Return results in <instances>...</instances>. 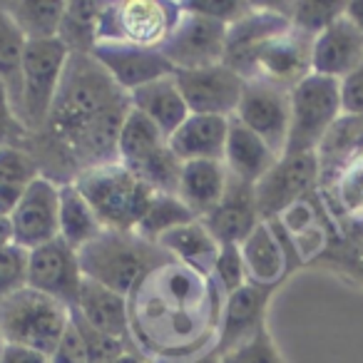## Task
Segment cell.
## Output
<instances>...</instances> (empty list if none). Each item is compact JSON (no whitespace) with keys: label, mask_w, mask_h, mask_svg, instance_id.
<instances>
[{"label":"cell","mask_w":363,"mask_h":363,"mask_svg":"<svg viewBox=\"0 0 363 363\" xmlns=\"http://www.w3.org/2000/svg\"><path fill=\"white\" fill-rule=\"evenodd\" d=\"M291 28L289 11H279L274 6H257L227 28V48H224V65L242 75L244 80L257 77V55L272 38L281 35Z\"/></svg>","instance_id":"7c38bea8"},{"label":"cell","mask_w":363,"mask_h":363,"mask_svg":"<svg viewBox=\"0 0 363 363\" xmlns=\"http://www.w3.org/2000/svg\"><path fill=\"white\" fill-rule=\"evenodd\" d=\"M341 102L343 112L348 115H363V62L358 70L341 80Z\"/></svg>","instance_id":"f6af8a7d"},{"label":"cell","mask_w":363,"mask_h":363,"mask_svg":"<svg viewBox=\"0 0 363 363\" xmlns=\"http://www.w3.org/2000/svg\"><path fill=\"white\" fill-rule=\"evenodd\" d=\"M222 306L212 277L167 262L132 291L130 341L150 361L197 356L217 346Z\"/></svg>","instance_id":"7a4b0ae2"},{"label":"cell","mask_w":363,"mask_h":363,"mask_svg":"<svg viewBox=\"0 0 363 363\" xmlns=\"http://www.w3.org/2000/svg\"><path fill=\"white\" fill-rule=\"evenodd\" d=\"M38 177L40 167L26 147H0V184L28 187Z\"/></svg>","instance_id":"74e56055"},{"label":"cell","mask_w":363,"mask_h":363,"mask_svg":"<svg viewBox=\"0 0 363 363\" xmlns=\"http://www.w3.org/2000/svg\"><path fill=\"white\" fill-rule=\"evenodd\" d=\"M105 232L100 217L75 184H60V239L75 252Z\"/></svg>","instance_id":"f1b7e54d"},{"label":"cell","mask_w":363,"mask_h":363,"mask_svg":"<svg viewBox=\"0 0 363 363\" xmlns=\"http://www.w3.org/2000/svg\"><path fill=\"white\" fill-rule=\"evenodd\" d=\"M130 102H132V110L142 112L152 125H157V130L167 140L179 130L182 122L192 115L184 97H182L179 85H177V75L160 77V80L150 82V85H142L137 90H132Z\"/></svg>","instance_id":"484cf974"},{"label":"cell","mask_w":363,"mask_h":363,"mask_svg":"<svg viewBox=\"0 0 363 363\" xmlns=\"http://www.w3.org/2000/svg\"><path fill=\"white\" fill-rule=\"evenodd\" d=\"M152 363H222V353L217 351V346L209 348L204 353H197V356L189 358H172V361H152Z\"/></svg>","instance_id":"c3c4849f"},{"label":"cell","mask_w":363,"mask_h":363,"mask_svg":"<svg viewBox=\"0 0 363 363\" xmlns=\"http://www.w3.org/2000/svg\"><path fill=\"white\" fill-rule=\"evenodd\" d=\"M164 145L167 137L157 130V125H152L142 112L130 110L117 140V160L127 167H135Z\"/></svg>","instance_id":"1f68e13d"},{"label":"cell","mask_w":363,"mask_h":363,"mask_svg":"<svg viewBox=\"0 0 363 363\" xmlns=\"http://www.w3.org/2000/svg\"><path fill=\"white\" fill-rule=\"evenodd\" d=\"M363 62V33L348 16H341L313 40L311 72L343 80Z\"/></svg>","instance_id":"d6986e66"},{"label":"cell","mask_w":363,"mask_h":363,"mask_svg":"<svg viewBox=\"0 0 363 363\" xmlns=\"http://www.w3.org/2000/svg\"><path fill=\"white\" fill-rule=\"evenodd\" d=\"M85 279L102 284L130 298L140 281L157 267L172 262V257L137 232L105 229L95 242L77 252Z\"/></svg>","instance_id":"3957f363"},{"label":"cell","mask_w":363,"mask_h":363,"mask_svg":"<svg viewBox=\"0 0 363 363\" xmlns=\"http://www.w3.org/2000/svg\"><path fill=\"white\" fill-rule=\"evenodd\" d=\"M234 120L249 127L279 157H284L291 130V90L264 77L247 80Z\"/></svg>","instance_id":"30bf717a"},{"label":"cell","mask_w":363,"mask_h":363,"mask_svg":"<svg viewBox=\"0 0 363 363\" xmlns=\"http://www.w3.org/2000/svg\"><path fill=\"white\" fill-rule=\"evenodd\" d=\"M115 363H152V361H150V358L142 356V353L137 351V348H127V351L122 353V356L117 358Z\"/></svg>","instance_id":"816d5d0a"},{"label":"cell","mask_w":363,"mask_h":363,"mask_svg":"<svg viewBox=\"0 0 363 363\" xmlns=\"http://www.w3.org/2000/svg\"><path fill=\"white\" fill-rule=\"evenodd\" d=\"M0 363H50V356H48V353L35 351V348L6 343L3 351H0Z\"/></svg>","instance_id":"bcb514c9"},{"label":"cell","mask_w":363,"mask_h":363,"mask_svg":"<svg viewBox=\"0 0 363 363\" xmlns=\"http://www.w3.org/2000/svg\"><path fill=\"white\" fill-rule=\"evenodd\" d=\"M331 192L336 197L338 209L353 222L363 224V160L343 172Z\"/></svg>","instance_id":"ab89813d"},{"label":"cell","mask_w":363,"mask_h":363,"mask_svg":"<svg viewBox=\"0 0 363 363\" xmlns=\"http://www.w3.org/2000/svg\"><path fill=\"white\" fill-rule=\"evenodd\" d=\"M247 277L259 286H279L289 272V247L277 222H259L254 232L239 244Z\"/></svg>","instance_id":"603a6c76"},{"label":"cell","mask_w":363,"mask_h":363,"mask_svg":"<svg viewBox=\"0 0 363 363\" xmlns=\"http://www.w3.org/2000/svg\"><path fill=\"white\" fill-rule=\"evenodd\" d=\"M227 28L229 26H224V23L192 13L182 6L179 21L172 28L169 38L160 50L174 67V72L222 65L224 48H227Z\"/></svg>","instance_id":"9c48e42d"},{"label":"cell","mask_w":363,"mask_h":363,"mask_svg":"<svg viewBox=\"0 0 363 363\" xmlns=\"http://www.w3.org/2000/svg\"><path fill=\"white\" fill-rule=\"evenodd\" d=\"M182 97L187 102L192 115H214V117H234L244 92V80L227 65L204 67V70L174 72Z\"/></svg>","instance_id":"9a60e30c"},{"label":"cell","mask_w":363,"mask_h":363,"mask_svg":"<svg viewBox=\"0 0 363 363\" xmlns=\"http://www.w3.org/2000/svg\"><path fill=\"white\" fill-rule=\"evenodd\" d=\"M70 55L72 52L57 38H52V40H33L26 45L18 117H21V122L30 135H35L45 125Z\"/></svg>","instance_id":"ba28073f"},{"label":"cell","mask_w":363,"mask_h":363,"mask_svg":"<svg viewBox=\"0 0 363 363\" xmlns=\"http://www.w3.org/2000/svg\"><path fill=\"white\" fill-rule=\"evenodd\" d=\"M318 189L316 152L306 155H284L264 179L254 184L257 209L262 222H277L286 209L303 202Z\"/></svg>","instance_id":"8fae6325"},{"label":"cell","mask_w":363,"mask_h":363,"mask_svg":"<svg viewBox=\"0 0 363 363\" xmlns=\"http://www.w3.org/2000/svg\"><path fill=\"white\" fill-rule=\"evenodd\" d=\"M92 57L107 70V75L130 95L132 90L160 77L174 75V67L169 65L160 48H137L125 43H97Z\"/></svg>","instance_id":"2e32d148"},{"label":"cell","mask_w":363,"mask_h":363,"mask_svg":"<svg viewBox=\"0 0 363 363\" xmlns=\"http://www.w3.org/2000/svg\"><path fill=\"white\" fill-rule=\"evenodd\" d=\"M132 110L130 95L92 55L72 52L45 125L28 137L40 174L72 184L82 172L117 160V140Z\"/></svg>","instance_id":"6da1fadb"},{"label":"cell","mask_w":363,"mask_h":363,"mask_svg":"<svg viewBox=\"0 0 363 363\" xmlns=\"http://www.w3.org/2000/svg\"><path fill=\"white\" fill-rule=\"evenodd\" d=\"M281 160L259 135H254L249 127L239 120H229L227 147H224V167L229 174L247 184H257L259 179L274 169V164Z\"/></svg>","instance_id":"cb8c5ba5"},{"label":"cell","mask_w":363,"mask_h":363,"mask_svg":"<svg viewBox=\"0 0 363 363\" xmlns=\"http://www.w3.org/2000/svg\"><path fill=\"white\" fill-rule=\"evenodd\" d=\"M13 242L26 252L60 237V184L38 177L23 192V199L11 217Z\"/></svg>","instance_id":"5bb4252c"},{"label":"cell","mask_w":363,"mask_h":363,"mask_svg":"<svg viewBox=\"0 0 363 363\" xmlns=\"http://www.w3.org/2000/svg\"><path fill=\"white\" fill-rule=\"evenodd\" d=\"M182 167L184 162L172 152L169 142L164 147H160L157 152H152L147 160H142L140 164L130 167L147 187L155 194H177L182 179Z\"/></svg>","instance_id":"e575fe53"},{"label":"cell","mask_w":363,"mask_h":363,"mask_svg":"<svg viewBox=\"0 0 363 363\" xmlns=\"http://www.w3.org/2000/svg\"><path fill=\"white\" fill-rule=\"evenodd\" d=\"M202 222L209 227V232L217 237V242L222 244H242L249 234L254 232L262 217L257 209V194H254V184L237 179L229 174V187L224 192L222 202L202 217Z\"/></svg>","instance_id":"44dd1931"},{"label":"cell","mask_w":363,"mask_h":363,"mask_svg":"<svg viewBox=\"0 0 363 363\" xmlns=\"http://www.w3.org/2000/svg\"><path fill=\"white\" fill-rule=\"evenodd\" d=\"M227 187H229V169L224 167V162H214V160L184 162L177 197L187 204L194 217L202 219L222 202Z\"/></svg>","instance_id":"4316f807"},{"label":"cell","mask_w":363,"mask_h":363,"mask_svg":"<svg viewBox=\"0 0 363 363\" xmlns=\"http://www.w3.org/2000/svg\"><path fill=\"white\" fill-rule=\"evenodd\" d=\"M182 6L192 13H199V16L224 23V26H234L252 11L254 3H242V0H189V3H182Z\"/></svg>","instance_id":"7bdbcfd3"},{"label":"cell","mask_w":363,"mask_h":363,"mask_svg":"<svg viewBox=\"0 0 363 363\" xmlns=\"http://www.w3.org/2000/svg\"><path fill=\"white\" fill-rule=\"evenodd\" d=\"M28 286V252L18 244L0 247V303Z\"/></svg>","instance_id":"f35d334b"},{"label":"cell","mask_w":363,"mask_h":363,"mask_svg":"<svg viewBox=\"0 0 363 363\" xmlns=\"http://www.w3.org/2000/svg\"><path fill=\"white\" fill-rule=\"evenodd\" d=\"M274 286H259L249 281L232 296L224 298L222 321H219L217 351L227 353L232 348L242 346L252 336H257L267 326V306L272 301Z\"/></svg>","instance_id":"e0dca14e"},{"label":"cell","mask_w":363,"mask_h":363,"mask_svg":"<svg viewBox=\"0 0 363 363\" xmlns=\"http://www.w3.org/2000/svg\"><path fill=\"white\" fill-rule=\"evenodd\" d=\"M70 323L72 308L30 286H23L0 303L3 343L35 348L48 356H52Z\"/></svg>","instance_id":"5b68a950"},{"label":"cell","mask_w":363,"mask_h":363,"mask_svg":"<svg viewBox=\"0 0 363 363\" xmlns=\"http://www.w3.org/2000/svg\"><path fill=\"white\" fill-rule=\"evenodd\" d=\"M85 274L80 257L60 237L28 252V286L75 308Z\"/></svg>","instance_id":"4fadbf2b"},{"label":"cell","mask_w":363,"mask_h":363,"mask_svg":"<svg viewBox=\"0 0 363 363\" xmlns=\"http://www.w3.org/2000/svg\"><path fill=\"white\" fill-rule=\"evenodd\" d=\"M212 279H214V284H217L219 291L224 294V298L232 296L234 291H239V289L249 284L242 249H239L237 244H224L222 247L217 262H214Z\"/></svg>","instance_id":"8d00e7d4"},{"label":"cell","mask_w":363,"mask_h":363,"mask_svg":"<svg viewBox=\"0 0 363 363\" xmlns=\"http://www.w3.org/2000/svg\"><path fill=\"white\" fill-rule=\"evenodd\" d=\"M222 363H286V361H284L279 346L274 343L269 328L264 326L257 336L244 341L242 346L222 353Z\"/></svg>","instance_id":"60d3db41"},{"label":"cell","mask_w":363,"mask_h":363,"mask_svg":"<svg viewBox=\"0 0 363 363\" xmlns=\"http://www.w3.org/2000/svg\"><path fill=\"white\" fill-rule=\"evenodd\" d=\"M102 6L105 3H97V0H70V3H65L57 40L70 52L92 55V50L97 45Z\"/></svg>","instance_id":"f546056e"},{"label":"cell","mask_w":363,"mask_h":363,"mask_svg":"<svg viewBox=\"0 0 363 363\" xmlns=\"http://www.w3.org/2000/svg\"><path fill=\"white\" fill-rule=\"evenodd\" d=\"M26 187H16V184H0V217L11 219L13 212L18 209L23 199Z\"/></svg>","instance_id":"7dc6e473"},{"label":"cell","mask_w":363,"mask_h":363,"mask_svg":"<svg viewBox=\"0 0 363 363\" xmlns=\"http://www.w3.org/2000/svg\"><path fill=\"white\" fill-rule=\"evenodd\" d=\"M363 160V115L343 112L316 147L318 189L331 192L346 169Z\"/></svg>","instance_id":"ffe728a7"},{"label":"cell","mask_w":363,"mask_h":363,"mask_svg":"<svg viewBox=\"0 0 363 363\" xmlns=\"http://www.w3.org/2000/svg\"><path fill=\"white\" fill-rule=\"evenodd\" d=\"M28 137L30 132L18 117L16 102H13L6 82L0 80V147H23Z\"/></svg>","instance_id":"b9f144b4"},{"label":"cell","mask_w":363,"mask_h":363,"mask_svg":"<svg viewBox=\"0 0 363 363\" xmlns=\"http://www.w3.org/2000/svg\"><path fill=\"white\" fill-rule=\"evenodd\" d=\"M194 219L197 217L189 212V207L177 194H155V199L150 202V207H147L145 217L140 219L135 232L157 244L167 232L184 227V224L194 222Z\"/></svg>","instance_id":"836d02e7"},{"label":"cell","mask_w":363,"mask_h":363,"mask_svg":"<svg viewBox=\"0 0 363 363\" xmlns=\"http://www.w3.org/2000/svg\"><path fill=\"white\" fill-rule=\"evenodd\" d=\"M26 35L18 30L13 18L0 3V80L6 82L16 110L21 105V82H23V55H26Z\"/></svg>","instance_id":"d6a6232c"},{"label":"cell","mask_w":363,"mask_h":363,"mask_svg":"<svg viewBox=\"0 0 363 363\" xmlns=\"http://www.w3.org/2000/svg\"><path fill=\"white\" fill-rule=\"evenodd\" d=\"M182 16V3L169 0H112L102 6L97 43L162 48Z\"/></svg>","instance_id":"8992f818"},{"label":"cell","mask_w":363,"mask_h":363,"mask_svg":"<svg viewBox=\"0 0 363 363\" xmlns=\"http://www.w3.org/2000/svg\"><path fill=\"white\" fill-rule=\"evenodd\" d=\"M346 16L351 18L363 33V0H351V3H346Z\"/></svg>","instance_id":"681fc988"},{"label":"cell","mask_w":363,"mask_h":363,"mask_svg":"<svg viewBox=\"0 0 363 363\" xmlns=\"http://www.w3.org/2000/svg\"><path fill=\"white\" fill-rule=\"evenodd\" d=\"M341 16H346V3H294L289 18H291V28H296L298 33L313 38L316 40L331 23H336Z\"/></svg>","instance_id":"d590c367"},{"label":"cell","mask_w":363,"mask_h":363,"mask_svg":"<svg viewBox=\"0 0 363 363\" xmlns=\"http://www.w3.org/2000/svg\"><path fill=\"white\" fill-rule=\"evenodd\" d=\"M72 316L80 318L92 331H100L105 336L130 341V298L102 284L85 279L80 289V296L72 308Z\"/></svg>","instance_id":"7402d4cb"},{"label":"cell","mask_w":363,"mask_h":363,"mask_svg":"<svg viewBox=\"0 0 363 363\" xmlns=\"http://www.w3.org/2000/svg\"><path fill=\"white\" fill-rule=\"evenodd\" d=\"M341 115V80L316 72L306 75L298 85L291 87V130L284 155L316 152L326 132Z\"/></svg>","instance_id":"52a82bcc"},{"label":"cell","mask_w":363,"mask_h":363,"mask_svg":"<svg viewBox=\"0 0 363 363\" xmlns=\"http://www.w3.org/2000/svg\"><path fill=\"white\" fill-rule=\"evenodd\" d=\"M157 244L169 254L172 262L197 274H204V277H212L214 262L222 252V244L217 242V237L209 232V227L202 219H194L184 227L172 229Z\"/></svg>","instance_id":"83f0119b"},{"label":"cell","mask_w":363,"mask_h":363,"mask_svg":"<svg viewBox=\"0 0 363 363\" xmlns=\"http://www.w3.org/2000/svg\"><path fill=\"white\" fill-rule=\"evenodd\" d=\"M50 363H87V346L85 338H82L80 326L72 318L70 328L65 331L62 341L57 343V348L52 351Z\"/></svg>","instance_id":"ee69618b"},{"label":"cell","mask_w":363,"mask_h":363,"mask_svg":"<svg viewBox=\"0 0 363 363\" xmlns=\"http://www.w3.org/2000/svg\"><path fill=\"white\" fill-rule=\"evenodd\" d=\"M3 346H6V343H3V338H0V351H3Z\"/></svg>","instance_id":"f5cc1de1"},{"label":"cell","mask_w":363,"mask_h":363,"mask_svg":"<svg viewBox=\"0 0 363 363\" xmlns=\"http://www.w3.org/2000/svg\"><path fill=\"white\" fill-rule=\"evenodd\" d=\"M8 244H16L13 242V224L11 219L0 217V247H8Z\"/></svg>","instance_id":"f907efd6"},{"label":"cell","mask_w":363,"mask_h":363,"mask_svg":"<svg viewBox=\"0 0 363 363\" xmlns=\"http://www.w3.org/2000/svg\"><path fill=\"white\" fill-rule=\"evenodd\" d=\"M313 38L289 28L281 35L272 38L257 55V77L277 82L291 90L294 85L311 75Z\"/></svg>","instance_id":"ac0fdd59"},{"label":"cell","mask_w":363,"mask_h":363,"mask_svg":"<svg viewBox=\"0 0 363 363\" xmlns=\"http://www.w3.org/2000/svg\"><path fill=\"white\" fill-rule=\"evenodd\" d=\"M72 184L85 194L102 227L115 232H135L155 199V192L120 160L82 172Z\"/></svg>","instance_id":"277c9868"},{"label":"cell","mask_w":363,"mask_h":363,"mask_svg":"<svg viewBox=\"0 0 363 363\" xmlns=\"http://www.w3.org/2000/svg\"><path fill=\"white\" fill-rule=\"evenodd\" d=\"M229 120L232 117L189 115L167 142H169L172 152L182 162H199V160L224 162Z\"/></svg>","instance_id":"d4e9b609"},{"label":"cell","mask_w":363,"mask_h":363,"mask_svg":"<svg viewBox=\"0 0 363 363\" xmlns=\"http://www.w3.org/2000/svg\"><path fill=\"white\" fill-rule=\"evenodd\" d=\"M3 8L28 43L57 38L62 13H65L62 0H13V3H3Z\"/></svg>","instance_id":"4dcf8cb0"}]
</instances>
